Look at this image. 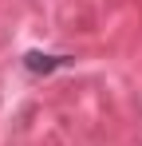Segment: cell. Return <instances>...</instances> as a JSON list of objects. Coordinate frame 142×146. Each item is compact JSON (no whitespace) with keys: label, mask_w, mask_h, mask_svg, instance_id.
I'll return each instance as SVG.
<instances>
[{"label":"cell","mask_w":142,"mask_h":146,"mask_svg":"<svg viewBox=\"0 0 142 146\" xmlns=\"http://www.w3.org/2000/svg\"><path fill=\"white\" fill-rule=\"evenodd\" d=\"M63 63H67L63 55H40V51L28 55V71H51V67H63Z\"/></svg>","instance_id":"cell-1"}]
</instances>
